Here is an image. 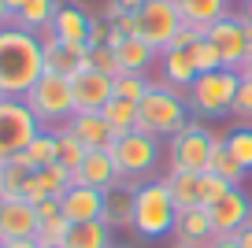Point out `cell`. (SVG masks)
Here are the masks:
<instances>
[{
	"label": "cell",
	"instance_id": "836d02e7",
	"mask_svg": "<svg viewBox=\"0 0 252 248\" xmlns=\"http://www.w3.org/2000/svg\"><path fill=\"white\" fill-rule=\"evenodd\" d=\"M189 56H193V67H197L200 74H208V70H222V52L215 48V41H208V37L193 41V45H189Z\"/></svg>",
	"mask_w": 252,
	"mask_h": 248
},
{
	"label": "cell",
	"instance_id": "d590c367",
	"mask_svg": "<svg viewBox=\"0 0 252 248\" xmlns=\"http://www.w3.org/2000/svg\"><path fill=\"white\" fill-rule=\"evenodd\" d=\"M149 78L145 74H130V70H126V74H119L115 78V96H123V100H137L141 104V96L149 93Z\"/></svg>",
	"mask_w": 252,
	"mask_h": 248
},
{
	"label": "cell",
	"instance_id": "f6af8a7d",
	"mask_svg": "<svg viewBox=\"0 0 252 248\" xmlns=\"http://www.w3.org/2000/svg\"><path fill=\"white\" fill-rule=\"evenodd\" d=\"M241 19L252 26V0H241Z\"/></svg>",
	"mask_w": 252,
	"mask_h": 248
},
{
	"label": "cell",
	"instance_id": "c3c4849f",
	"mask_svg": "<svg viewBox=\"0 0 252 248\" xmlns=\"http://www.w3.org/2000/svg\"><path fill=\"white\" fill-rule=\"evenodd\" d=\"M8 23H11V11H8V4L0 0V26H8Z\"/></svg>",
	"mask_w": 252,
	"mask_h": 248
},
{
	"label": "cell",
	"instance_id": "83f0119b",
	"mask_svg": "<svg viewBox=\"0 0 252 248\" xmlns=\"http://www.w3.org/2000/svg\"><path fill=\"white\" fill-rule=\"evenodd\" d=\"M104 222L111 230H134V193L130 189H108V208H104Z\"/></svg>",
	"mask_w": 252,
	"mask_h": 248
},
{
	"label": "cell",
	"instance_id": "8992f818",
	"mask_svg": "<svg viewBox=\"0 0 252 248\" xmlns=\"http://www.w3.org/2000/svg\"><path fill=\"white\" fill-rule=\"evenodd\" d=\"M241 86V74L237 70H208L200 74L193 86L186 89V100H189V111L197 119H226L234 115V93Z\"/></svg>",
	"mask_w": 252,
	"mask_h": 248
},
{
	"label": "cell",
	"instance_id": "6da1fadb",
	"mask_svg": "<svg viewBox=\"0 0 252 248\" xmlns=\"http://www.w3.org/2000/svg\"><path fill=\"white\" fill-rule=\"evenodd\" d=\"M41 74H45L41 33H30L15 23L0 26V93L23 100Z\"/></svg>",
	"mask_w": 252,
	"mask_h": 248
},
{
	"label": "cell",
	"instance_id": "ac0fdd59",
	"mask_svg": "<svg viewBox=\"0 0 252 248\" xmlns=\"http://www.w3.org/2000/svg\"><path fill=\"white\" fill-rule=\"evenodd\" d=\"M67 133H74V137L82 141V145L93 152V148H111L115 145V130L108 126V119L100 115V111H74L71 115V123L63 126Z\"/></svg>",
	"mask_w": 252,
	"mask_h": 248
},
{
	"label": "cell",
	"instance_id": "52a82bcc",
	"mask_svg": "<svg viewBox=\"0 0 252 248\" xmlns=\"http://www.w3.org/2000/svg\"><path fill=\"white\" fill-rule=\"evenodd\" d=\"M23 100H26V108L37 115V123L45 126V130H63V126L71 123V115L78 111L74 108V93H71V78L48 74V70L37 78V86H33Z\"/></svg>",
	"mask_w": 252,
	"mask_h": 248
},
{
	"label": "cell",
	"instance_id": "5bb4252c",
	"mask_svg": "<svg viewBox=\"0 0 252 248\" xmlns=\"http://www.w3.org/2000/svg\"><path fill=\"white\" fill-rule=\"evenodd\" d=\"M71 93H74V108L78 111H104V104L115 96V78L86 67L71 78Z\"/></svg>",
	"mask_w": 252,
	"mask_h": 248
},
{
	"label": "cell",
	"instance_id": "7dc6e473",
	"mask_svg": "<svg viewBox=\"0 0 252 248\" xmlns=\"http://www.w3.org/2000/svg\"><path fill=\"white\" fill-rule=\"evenodd\" d=\"M4 248H37V241H8Z\"/></svg>",
	"mask_w": 252,
	"mask_h": 248
},
{
	"label": "cell",
	"instance_id": "11a10c76",
	"mask_svg": "<svg viewBox=\"0 0 252 248\" xmlns=\"http://www.w3.org/2000/svg\"><path fill=\"white\" fill-rule=\"evenodd\" d=\"M174 248H182V245H174Z\"/></svg>",
	"mask_w": 252,
	"mask_h": 248
},
{
	"label": "cell",
	"instance_id": "ffe728a7",
	"mask_svg": "<svg viewBox=\"0 0 252 248\" xmlns=\"http://www.w3.org/2000/svg\"><path fill=\"white\" fill-rule=\"evenodd\" d=\"M159 82H167L171 89H178V93H186L193 82L200 78V70L193 67V56H189V48H163L159 52Z\"/></svg>",
	"mask_w": 252,
	"mask_h": 248
},
{
	"label": "cell",
	"instance_id": "2e32d148",
	"mask_svg": "<svg viewBox=\"0 0 252 248\" xmlns=\"http://www.w3.org/2000/svg\"><path fill=\"white\" fill-rule=\"evenodd\" d=\"M71 186H74V174L67 171V167H60V163H48V167H41V171L30 174V182H26V189H23V200H30L33 208H37L48 196L60 200Z\"/></svg>",
	"mask_w": 252,
	"mask_h": 248
},
{
	"label": "cell",
	"instance_id": "8d00e7d4",
	"mask_svg": "<svg viewBox=\"0 0 252 248\" xmlns=\"http://www.w3.org/2000/svg\"><path fill=\"white\" fill-rule=\"evenodd\" d=\"M89 67L100 70V74H108V78H119V74H123L119 56H115V48H111V45H93V48H89Z\"/></svg>",
	"mask_w": 252,
	"mask_h": 248
},
{
	"label": "cell",
	"instance_id": "f1b7e54d",
	"mask_svg": "<svg viewBox=\"0 0 252 248\" xmlns=\"http://www.w3.org/2000/svg\"><path fill=\"white\" fill-rule=\"evenodd\" d=\"M100 115L108 119V126L115 130V137H123V133L137 130V100H123V96H111V100L104 104Z\"/></svg>",
	"mask_w": 252,
	"mask_h": 248
},
{
	"label": "cell",
	"instance_id": "f546056e",
	"mask_svg": "<svg viewBox=\"0 0 252 248\" xmlns=\"http://www.w3.org/2000/svg\"><path fill=\"white\" fill-rule=\"evenodd\" d=\"M208 171L215 174V178H222L226 186H245V178H249V171H245L241 163L230 155V148H226V141H219L215 145V152H212V163H208Z\"/></svg>",
	"mask_w": 252,
	"mask_h": 248
},
{
	"label": "cell",
	"instance_id": "db71d44e",
	"mask_svg": "<svg viewBox=\"0 0 252 248\" xmlns=\"http://www.w3.org/2000/svg\"><path fill=\"white\" fill-rule=\"evenodd\" d=\"M0 100H4V93H0Z\"/></svg>",
	"mask_w": 252,
	"mask_h": 248
},
{
	"label": "cell",
	"instance_id": "681fc988",
	"mask_svg": "<svg viewBox=\"0 0 252 248\" xmlns=\"http://www.w3.org/2000/svg\"><path fill=\"white\" fill-rule=\"evenodd\" d=\"M237 74H241V78H252V52H249V60H245V67L237 70Z\"/></svg>",
	"mask_w": 252,
	"mask_h": 248
},
{
	"label": "cell",
	"instance_id": "f907efd6",
	"mask_svg": "<svg viewBox=\"0 0 252 248\" xmlns=\"http://www.w3.org/2000/svg\"><path fill=\"white\" fill-rule=\"evenodd\" d=\"M4 200H8V196H4V193H0V208H4Z\"/></svg>",
	"mask_w": 252,
	"mask_h": 248
},
{
	"label": "cell",
	"instance_id": "d6a6232c",
	"mask_svg": "<svg viewBox=\"0 0 252 248\" xmlns=\"http://www.w3.org/2000/svg\"><path fill=\"white\" fill-rule=\"evenodd\" d=\"M26 159H30L33 171H41V167H48V163H56V130H41L37 137L26 145Z\"/></svg>",
	"mask_w": 252,
	"mask_h": 248
},
{
	"label": "cell",
	"instance_id": "60d3db41",
	"mask_svg": "<svg viewBox=\"0 0 252 248\" xmlns=\"http://www.w3.org/2000/svg\"><path fill=\"white\" fill-rule=\"evenodd\" d=\"M197 37H204V30H197V26H186V23H182V26H178V33L171 37V45H167V48H189Z\"/></svg>",
	"mask_w": 252,
	"mask_h": 248
},
{
	"label": "cell",
	"instance_id": "7a4b0ae2",
	"mask_svg": "<svg viewBox=\"0 0 252 248\" xmlns=\"http://www.w3.org/2000/svg\"><path fill=\"white\" fill-rule=\"evenodd\" d=\"M111 155H115V167H119V189L134 193L137 186H145L159 174V163L167 159V145L152 133L130 130L111 145Z\"/></svg>",
	"mask_w": 252,
	"mask_h": 248
},
{
	"label": "cell",
	"instance_id": "7402d4cb",
	"mask_svg": "<svg viewBox=\"0 0 252 248\" xmlns=\"http://www.w3.org/2000/svg\"><path fill=\"white\" fill-rule=\"evenodd\" d=\"M111 48H115V56H119L123 74H126V70H130V74H145V70L159 60V48H152L145 37H123L119 45H111Z\"/></svg>",
	"mask_w": 252,
	"mask_h": 248
},
{
	"label": "cell",
	"instance_id": "b9f144b4",
	"mask_svg": "<svg viewBox=\"0 0 252 248\" xmlns=\"http://www.w3.org/2000/svg\"><path fill=\"white\" fill-rule=\"evenodd\" d=\"M63 211H60V200H56V196H48V200H41L37 204V218L41 222H45V218H60Z\"/></svg>",
	"mask_w": 252,
	"mask_h": 248
},
{
	"label": "cell",
	"instance_id": "4316f807",
	"mask_svg": "<svg viewBox=\"0 0 252 248\" xmlns=\"http://www.w3.org/2000/svg\"><path fill=\"white\" fill-rule=\"evenodd\" d=\"M30 174H33V167H30V159H26L23 152L8 155V159L0 163V193H4V196H23Z\"/></svg>",
	"mask_w": 252,
	"mask_h": 248
},
{
	"label": "cell",
	"instance_id": "e0dca14e",
	"mask_svg": "<svg viewBox=\"0 0 252 248\" xmlns=\"http://www.w3.org/2000/svg\"><path fill=\"white\" fill-rule=\"evenodd\" d=\"M74 182H78V186H93V189H115L119 186V167H115L111 148H93V152H86L82 167L74 171Z\"/></svg>",
	"mask_w": 252,
	"mask_h": 248
},
{
	"label": "cell",
	"instance_id": "1f68e13d",
	"mask_svg": "<svg viewBox=\"0 0 252 248\" xmlns=\"http://www.w3.org/2000/svg\"><path fill=\"white\" fill-rule=\"evenodd\" d=\"M222 141H226L230 155H234V159L241 163L245 171L252 174V123H241V126H234L230 133H222Z\"/></svg>",
	"mask_w": 252,
	"mask_h": 248
},
{
	"label": "cell",
	"instance_id": "ba28073f",
	"mask_svg": "<svg viewBox=\"0 0 252 248\" xmlns=\"http://www.w3.org/2000/svg\"><path fill=\"white\" fill-rule=\"evenodd\" d=\"M41 130H45V126L26 108V100H19V96H4V100H0V159L26 152V145H30Z\"/></svg>",
	"mask_w": 252,
	"mask_h": 248
},
{
	"label": "cell",
	"instance_id": "30bf717a",
	"mask_svg": "<svg viewBox=\"0 0 252 248\" xmlns=\"http://www.w3.org/2000/svg\"><path fill=\"white\" fill-rule=\"evenodd\" d=\"M178 26H182L178 0H145V8L137 11V37H145L152 48H159V52L171 45Z\"/></svg>",
	"mask_w": 252,
	"mask_h": 248
},
{
	"label": "cell",
	"instance_id": "cb8c5ba5",
	"mask_svg": "<svg viewBox=\"0 0 252 248\" xmlns=\"http://www.w3.org/2000/svg\"><path fill=\"white\" fill-rule=\"evenodd\" d=\"M178 11H182V23L186 26L208 30L212 23H219L230 11V0H178Z\"/></svg>",
	"mask_w": 252,
	"mask_h": 248
},
{
	"label": "cell",
	"instance_id": "44dd1931",
	"mask_svg": "<svg viewBox=\"0 0 252 248\" xmlns=\"http://www.w3.org/2000/svg\"><path fill=\"white\" fill-rule=\"evenodd\" d=\"M89 23H93V15H89L86 8H78V4H63V8L56 11L48 33H52V37H60V41L86 45V41H89Z\"/></svg>",
	"mask_w": 252,
	"mask_h": 248
},
{
	"label": "cell",
	"instance_id": "e575fe53",
	"mask_svg": "<svg viewBox=\"0 0 252 248\" xmlns=\"http://www.w3.org/2000/svg\"><path fill=\"white\" fill-rule=\"evenodd\" d=\"M67 230H71V222L67 218H45V222L37 226V233H33V241H37V248H52V245H63L67 241Z\"/></svg>",
	"mask_w": 252,
	"mask_h": 248
},
{
	"label": "cell",
	"instance_id": "9a60e30c",
	"mask_svg": "<svg viewBox=\"0 0 252 248\" xmlns=\"http://www.w3.org/2000/svg\"><path fill=\"white\" fill-rule=\"evenodd\" d=\"M41 218H37V208L23 196H8L4 208H0V241H33Z\"/></svg>",
	"mask_w": 252,
	"mask_h": 248
},
{
	"label": "cell",
	"instance_id": "7bdbcfd3",
	"mask_svg": "<svg viewBox=\"0 0 252 248\" xmlns=\"http://www.w3.org/2000/svg\"><path fill=\"white\" fill-rule=\"evenodd\" d=\"M234 241H237V245H241V248H252V218H249V222H245L241 230L234 233Z\"/></svg>",
	"mask_w": 252,
	"mask_h": 248
},
{
	"label": "cell",
	"instance_id": "bcb514c9",
	"mask_svg": "<svg viewBox=\"0 0 252 248\" xmlns=\"http://www.w3.org/2000/svg\"><path fill=\"white\" fill-rule=\"evenodd\" d=\"M4 4H8V11H11V19H15V15H19V11H23V4H26V0H4Z\"/></svg>",
	"mask_w": 252,
	"mask_h": 248
},
{
	"label": "cell",
	"instance_id": "816d5d0a",
	"mask_svg": "<svg viewBox=\"0 0 252 248\" xmlns=\"http://www.w3.org/2000/svg\"><path fill=\"white\" fill-rule=\"evenodd\" d=\"M52 248H67V245H52Z\"/></svg>",
	"mask_w": 252,
	"mask_h": 248
},
{
	"label": "cell",
	"instance_id": "4dcf8cb0",
	"mask_svg": "<svg viewBox=\"0 0 252 248\" xmlns=\"http://www.w3.org/2000/svg\"><path fill=\"white\" fill-rule=\"evenodd\" d=\"M86 152H89V148L82 145L74 133L56 130V163H60V167H67V171L74 174V171L82 167V159H86Z\"/></svg>",
	"mask_w": 252,
	"mask_h": 248
},
{
	"label": "cell",
	"instance_id": "603a6c76",
	"mask_svg": "<svg viewBox=\"0 0 252 248\" xmlns=\"http://www.w3.org/2000/svg\"><path fill=\"white\" fill-rule=\"evenodd\" d=\"M163 186H167V193H171V200H174L178 211L200 208V174H193V171H167Z\"/></svg>",
	"mask_w": 252,
	"mask_h": 248
},
{
	"label": "cell",
	"instance_id": "d6986e66",
	"mask_svg": "<svg viewBox=\"0 0 252 248\" xmlns=\"http://www.w3.org/2000/svg\"><path fill=\"white\" fill-rule=\"evenodd\" d=\"M212 237H215V226H212L208 208L178 211V222H174V245H182V248H208Z\"/></svg>",
	"mask_w": 252,
	"mask_h": 248
},
{
	"label": "cell",
	"instance_id": "74e56055",
	"mask_svg": "<svg viewBox=\"0 0 252 248\" xmlns=\"http://www.w3.org/2000/svg\"><path fill=\"white\" fill-rule=\"evenodd\" d=\"M226 189H234V186H226L222 178H215L212 171H204L200 174V208H208V204H215Z\"/></svg>",
	"mask_w": 252,
	"mask_h": 248
},
{
	"label": "cell",
	"instance_id": "277c9868",
	"mask_svg": "<svg viewBox=\"0 0 252 248\" xmlns=\"http://www.w3.org/2000/svg\"><path fill=\"white\" fill-rule=\"evenodd\" d=\"M174 222H178V208H174L163 178H152L134 189V233L137 237L159 241L167 233H174Z\"/></svg>",
	"mask_w": 252,
	"mask_h": 248
},
{
	"label": "cell",
	"instance_id": "f5cc1de1",
	"mask_svg": "<svg viewBox=\"0 0 252 248\" xmlns=\"http://www.w3.org/2000/svg\"><path fill=\"white\" fill-rule=\"evenodd\" d=\"M0 248H4V241H0Z\"/></svg>",
	"mask_w": 252,
	"mask_h": 248
},
{
	"label": "cell",
	"instance_id": "7c38bea8",
	"mask_svg": "<svg viewBox=\"0 0 252 248\" xmlns=\"http://www.w3.org/2000/svg\"><path fill=\"white\" fill-rule=\"evenodd\" d=\"M41 48H45V70L48 74L74 78L78 70L89 67V45H74V41H60L52 33H41Z\"/></svg>",
	"mask_w": 252,
	"mask_h": 248
},
{
	"label": "cell",
	"instance_id": "484cf974",
	"mask_svg": "<svg viewBox=\"0 0 252 248\" xmlns=\"http://www.w3.org/2000/svg\"><path fill=\"white\" fill-rule=\"evenodd\" d=\"M67 248H111V226L104 218H93V222H71L67 230Z\"/></svg>",
	"mask_w": 252,
	"mask_h": 248
},
{
	"label": "cell",
	"instance_id": "ee69618b",
	"mask_svg": "<svg viewBox=\"0 0 252 248\" xmlns=\"http://www.w3.org/2000/svg\"><path fill=\"white\" fill-rule=\"evenodd\" d=\"M208 248H241V245H237L234 237H212V241H208Z\"/></svg>",
	"mask_w": 252,
	"mask_h": 248
},
{
	"label": "cell",
	"instance_id": "9f6ffc18",
	"mask_svg": "<svg viewBox=\"0 0 252 248\" xmlns=\"http://www.w3.org/2000/svg\"><path fill=\"white\" fill-rule=\"evenodd\" d=\"M0 163H4V159H0Z\"/></svg>",
	"mask_w": 252,
	"mask_h": 248
},
{
	"label": "cell",
	"instance_id": "3957f363",
	"mask_svg": "<svg viewBox=\"0 0 252 248\" xmlns=\"http://www.w3.org/2000/svg\"><path fill=\"white\" fill-rule=\"evenodd\" d=\"M189 119H193V111H189L186 93L171 89L167 82H152L149 93L137 104V130L152 133L159 141H171L174 133H182Z\"/></svg>",
	"mask_w": 252,
	"mask_h": 248
},
{
	"label": "cell",
	"instance_id": "9c48e42d",
	"mask_svg": "<svg viewBox=\"0 0 252 248\" xmlns=\"http://www.w3.org/2000/svg\"><path fill=\"white\" fill-rule=\"evenodd\" d=\"M208 41H215V48L222 52V67L226 70H241L245 60L252 52V26L241 19V11H226L219 23H212L204 30Z\"/></svg>",
	"mask_w": 252,
	"mask_h": 248
},
{
	"label": "cell",
	"instance_id": "d4e9b609",
	"mask_svg": "<svg viewBox=\"0 0 252 248\" xmlns=\"http://www.w3.org/2000/svg\"><path fill=\"white\" fill-rule=\"evenodd\" d=\"M60 8H63V0H26L23 11H19L11 23L30 30V33H48V26H52V19H56Z\"/></svg>",
	"mask_w": 252,
	"mask_h": 248
},
{
	"label": "cell",
	"instance_id": "5b68a950",
	"mask_svg": "<svg viewBox=\"0 0 252 248\" xmlns=\"http://www.w3.org/2000/svg\"><path fill=\"white\" fill-rule=\"evenodd\" d=\"M219 141H222V133L208 130L204 119L193 115V119L186 123V130L174 133V137L167 141V171H193V174H204Z\"/></svg>",
	"mask_w": 252,
	"mask_h": 248
},
{
	"label": "cell",
	"instance_id": "4fadbf2b",
	"mask_svg": "<svg viewBox=\"0 0 252 248\" xmlns=\"http://www.w3.org/2000/svg\"><path fill=\"white\" fill-rule=\"evenodd\" d=\"M104 208H108V189H93V186H78V182H74V186L60 196V211H63L67 222L104 218Z\"/></svg>",
	"mask_w": 252,
	"mask_h": 248
},
{
	"label": "cell",
	"instance_id": "8fae6325",
	"mask_svg": "<svg viewBox=\"0 0 252 248\" xmlns=\"http://www.w3.org/2000/svg\"><path fill=\"white\" fill-rule=\"evenodd\" d=\"M208 215H212L215 237H234V233L252 218V196L245 193L241 186H234V189H226L215 204H208Z\"/></svg>",
	"mask_w": 252,
	"mask_h": 248
},
{
	"label": "cell",
	"instance_id": "ab89813d",
	"mask_svg": "<svg viewBox=\"0 0 252 248\" xmlns=\"http://www.w3.org/2000/svg\"><path fill=\"white\" fill-rule=\"evenodd\" d=\"M86 45L89 48H93V45H111V23H108V19H96L93 15V23H89V41H86Z\"/></svg>",
	"mask_w": 252,
	"mask_h": 248
},
{
	"label": "cell",
	"instance_id": "f35d334b",
	"mask_svg": "<svg viewBox=\"0 0 252 248\" xmlns=\"http://www.w3.org/2000/svg\"><path fill=\"white\" fill-rule=\"evenodd\" d=\"M234 119L252 123V78H241V86L234 93Z\"/></svg>",
	"mask_w": 252,
	"mask_h": 248
}]
</instances>
